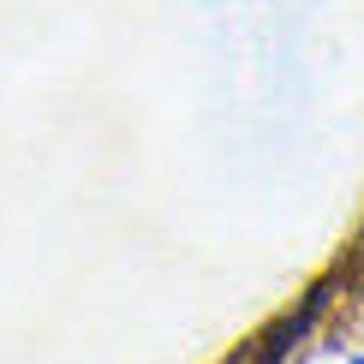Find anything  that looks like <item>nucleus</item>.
Masks as SVG:
<instances>
[{
	"mask_svg": "<svg viewBox=\"0 0 364 364\" xmlns=\"http://www.w3.org/2000/svg\"><path fill=\"white\" fill-rule=\"evenodd\" d=\"M341 299V269L328 281H316V287H305L299 293V305H287L275 323L263 328L251 346H245V364H293L299 353L311 346V335L323 328V316H328V305Z\"/></svg>",
	"mask_w": 364,
	"mask_h": 364,
	"instance_id": "1",
	"label": "nucleus"
},
{
	"mask_svg": "<svg viewBox=\"0 0 364 364\" xmlns=\"http://www.w3.org/2000/svg\"><path fill=\"white\" fill-rule=\"evenodd\" d=\"M341 299H358V305H364V239H358L353 263L341 269Z\"/></svg>",
	"mask_w": 364,
	"mask_h": 364,
	"instance_id": "2",
	"label": "nucleus"
},
{
	"mask_svg": "<svg viewBox=\"0 0 364 364\" xmlns=\"http://www.w3.org/2000/svg\"><path fill=\"white\" fill-rule=\"evenodd\" d=\"M346 364H364V346H358V353H353V358H346Z\"/></svg>",
	"mask_w": 364,
	"mask_h": 364,
	"instance_id": "3",
	"label": "nucleus"
}]
</instances>
